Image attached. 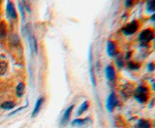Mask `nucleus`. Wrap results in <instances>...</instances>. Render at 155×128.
I'll use <instances>...</instances> for the list:
<instances>
[{"label": "nucleus", "mask_w": 155, "mask_h": 128, "mask_svg": "<svg viewBox=\"0 0 155 128\" xmlns=\"http://www.w3.org/2000/svg\"><path fill=\"white\" fill-rule=\"evenodd\" d=\"M118 104V100L114 93H111L106 99V108L109 113H112Z\"/></svg>", "instance_id": "20e7f679"}, {"label": "nucleus", "mask_w": 155, "mask_h": 128, "mask_svg": "<svg viewBox=\"0 0 155 128\" xmlns=\"http://www.w3.org/2000/svg\"><path fill=\"white\" fill-rule=\"evenodd\" d=\"M44 97H40V98H38V99L37 100L35 106H34V111H33V113H32V116H33V117H35L36 116H37V114L39 113L41 109L42 108V106H43V103H44Z\"/></svg>", "instance_id": "9d476101"}, {"label": "nucleus", "mask_w": 155, "mask_h": 128, "mask_svg": "<svg viewBox=\"0 0 155 128\" xmlns=\"http://www.w3.org/2000/svg\"><path fill=\"white\" fill-rule=\"evenodd\" d=\"M124 58L122 55H117V58H116V65L119 68H122V67L124 65Z\"/></svg>", "instance_id": "412c9836"}, {"label": "nucleus", "mask_w": 155, "mask_h": 128, "mask_svg": "<svg viewBox=\"0 0 155 128\" xmlns=\"http://www.w3.org/2000/svg\"><path fill=\"white\" fill-rule=\"evenodd\" d=\"M74 105L70 106L69 107H68L64 113V115L61 118V125H66L68 123V122L69 121L71 117V113H72L73 109H74Z\"/></svg>", "instance_id": "0eeeda50"}, {"label": "nucleus", "mask_w": 155, "mask_h": 128, "mask_svg": "<svg viewBox=\"0 0 155 128\" xmlns=\"http://www.w3.org/2000/svg\"><path fill=\"white\" fill-rule=\"evenodd\" d=\"M7 24L5 21H0V41H3L7 37Z\"/></svg>", "instance_id": "1a4fd4ad"}, {"label": "nucleus", "mask_w": 155, "mask_h": 128, "mask_svg": "<svg viewBox=\"0 0 155 128\" xmlns=\"http://www.w3.org/2000/svg\"><path fill=\"white\" fill-rule=\"evenodd\" d=\"M6 12H7V14L9 15V16L11 19H17V12H16L14 3L12 2H10V1L7 2V5H6Z\"/></svg>", "instance_id": "39448f33"}, {"label": "nucleus", "mask_w": 155, "mask_h": 128, "mask_svg": "<svg viewBox=\"0 0 155 128\" xmlns=\"http://www.w3.org/2000/svg\"><path fill=\"white\" fill-rule=\"evenodd\" d=\"M147 9L149 12H154V2L153 1H150V2H147Z\"/></svg>", "instance_id": "4be33fe9"}, {"label": "nucleus", "mask_w": 155, "mask_h": 128, "mask_svg": "<svg viewBox=\"0 0 155 128\" xmlns=\"http://www.w3.org/2000/svg\"><path fill=\"white\" fill-rule=\"evenodd\" d=\"M88 107H89V102L88 101H85V102H84L81 104V106L79 107V109H78L77 114L78 116L81 115L83 113H85L88 109Z\"/></svg>", "instance_id": "2eb2a0df"}, {"label": "nucleus", "mask_w": 155, "mask_h": 128, "mask_svg": "<svg viewBox=\"0 0 155 128\" xmlns=\"http://www.w3.org/2000/svg\"><path fill=\"white\" fill-rule=\"evenodd\" d=\"M9 68L8 63L3 60H0V76H3L6 73Z\"/></svg>", "instance_id": "ddd939ff"}, {"label": "nucleus", "mask_w": 155, "mask_h": 128, "mask_svg": "<svg viewBox=\"0 0 155 128\" xmlns=\"http://www.w3.org/2000/svg\"><path fill=\"white\" fill-rule=\"evenodd\" d=\"M25 91V85L23 83H19V84L17 85L16 89V93L17 97H22L24 94Z\"/></svg>", "instance_id": "f8f14e48"}, {"label": "nucleus", "mask_w": 155, "mask_h": 128, "mask_svg": "<svg viewBox=\"0 0 155 128\" xmlns=\"http://www.w3.org/2000/svg\"><path fill=\"white\" fill-rule=\"evenodd\" d=\"M148 69L150 71H153V63H150V65H148Z\"/></svg>", "instance_id": "b1692460"}, {"label": "nucleus", "mask_w": 155, "mask_h": 128, "mask_svg": "<svg viewBox=\"0 0 155 128\" xmlns=\"http://www.w3.org/2000/svg\"><path fill=\"white\" fill-rule=\"evenodd\" d=\"M106 52L109 57H115L117 55V48L113 40H109L106 46Z\"/></svg>", "instance_id": "423d86ee"}, {"label": "nucleus", "mask_w": 155, "mask_h": 128, "mask_svg": "<svg viewBox=\"0 0 155 128\" xmlns=\"http://www.w3.org/2000/svg\"><path fill=\"white\" fill-rule=\"evenodd\" d=\"M133 3H134V2H133L132 1H126V2H125L126 7H127V8L131 7V6H132V5H133Z\"/></svg>", "instance_id": "5701e85b"}, {"label": "nucleus", "mask_w": 155, "mask_h": 128, "mask_svg": "<svg viewBox=\"0 0 155 128\" xmlns=\"http://www.w3.org/2000/svg\"><path fill=\"white\" fill-rule=\"evenodd\" d=\"M131 86H130L129 85H127L125 86V87H124V89L122 91V93L123 95H124L125 96H130L131 93H133L132 88H130Z\"/></svg>", "instance_id": "aec40b11"}, {"label": "nucleus", "mask_w": 155, "mask_h": 128, "mask_svg": "<svg viewBox=\"0 0 155 128\" xmlns=\"http://www.w3.org/2000/svg\"><path fill=\"white\" fill-rule=\"evenodd\" d=\"M1 108L3 109H6V110H9V109H13L15 106H16V103L12 101H6V102H4L3 103L1 104Z\"/></svg>", "instance_id": "4468645a"}, {"label": "nucleus", "mask_w": 155, "mask_h": 128, "mask_svg": "<svg viewBox=\"0 0 155 128\" xmlns=\"http://www.w3.org/2000/svg\"><path fill=\"white\" fill-rule=\"evenodd\" d=\"M140 24L137 20H133L130 23H127L123 29V33L126 36H130L134 34L136 32L139 30Z\"/></svg>", "instance_id": "7ed1b4c3"}, {"label": "nucleus", "mask_w": 155, "mask_h": 128, "mask_svg": "<svg viewBox=\"0 0 155 128\" xmlns=\"http://www.w3.org/2000/svg\"><path fill=\"white\" fill-rule=\"evenodd\" d=\"M88 121V119H81V118H78V119H75L71 122V125L72 126H83L84 124H86V122Z\"/></svg>", "instance_id": "dca6fc26"}, {"label": "nucleus", "mask_w": 155, "mask_h": 128, "mask_svg": "<svg viewBox=\"0 0 155 128\" xmlns=\"http://www.w3.org/2000/svg\"><path fill=\"white\" fill-rule=\"evenodd\" d=\"M30 48L34 53L37 52V42L35 37L34 36H30Z\"/></svg>", "instance_id": "f3484780"}, {"label": "nucleus", "mask_w": 155, "mask_h": 128, "mask_svg": "<svg viewBox=\"0 0 155 128\" xmlns=\"http://www.w3.org/2000/svg\"><path fill=\"white\" fill-rule=\"evenodd\" d=\"M153 37H154L153 30L151 28H147L140 32L138 39H139L140 43L142 45L145 46L147 45L148 44H150L151 42V40H153Z\"/></svg>", "instance_id": "f03ea898"}, {"label": "nucleus", "mask_w": 155, "mask_h": 128, "mask_svg": "<svg viewBox=\"0 0 155 128\" xmlns=\"http://www.w3.org/2000/svg\"><path fill=\"white\" fill-rule=\"evenodd\" d=\"M135 128H152L151 122L148 120L140 119L137 121Z\"/></svg>", "instance_id": "9b49d317"}, {"label": "nucleus", "mask_w": 155, "mask_h": 128, "mask_svg": "<svg viewBox=\"0 0 155 128\" xmlns=\"http://www.w3.org/2000/svg\"><path fill=\"white\" fill-rule=\"evenodd\" d=\"M106 76L109 82H113L116 79V71H115L113 65H109L106 68Z\"/></svg>", "instance_id": "6e6552de"}, {"label": "nucleus", "mask_w": 155, "mask_h": 128, "mask_svg": "<svg viewBox=\"0 0 155 128\" xmlns=\"http://www.w3.org/2000/svg\"><path fill=\"white\" fill-rule=\"evenodd\" d=\"M10 43L13 47H18L20 44V40H19V37L17 34H12V36L10 38Z\"/></svg>", "instance_id": "a211bd4d"}, {"label": "nucleus", "mask_w": 155, "mask_h": 128, "mask_svg": "<svg viewBox=\"0 0 155 128\" xmlns=\"http://www.w3.org/2000/svg\"><path fill=\"white\" fill-rule=\"evenodd\" d=\"M128 68L131 70H138L140 68V64L139 62H128Z\"/></svg>", "instance_id": "6ab92c4d"}, {"label": "nucleus", "mask_w": 155, "mask_h": 128, "mask_svg": "<svg viewBox=\"0 0 155 128\" xmlns=\"http://www.w3.org/2000/svg\"><path fill=\"white\" fill-rule=\"evenodd\" d=\"M133 93L135 99L140 103H146L150 98V89L144 85L138 86Z\"/></svg>", "instance_id": "f257e3e1"}]
</instances>
